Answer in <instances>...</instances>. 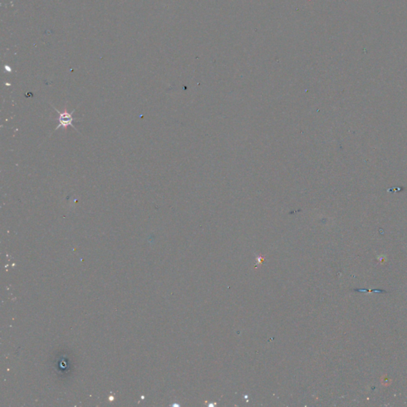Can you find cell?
I'll return each instance as SVG.
<instances>
[{"instance_id": "obj_1", "label": "cell", "mask_w": 407, "mask_h": 407, "mask_svg": "<svg viewBox=\"0 0 407 407\" xmlns=\"http://www.w3.org/2000/svg\"><path fill=\"white\" fill-rule=\"evenodd\" d=\"M51 106L54 108V109L56 111V113H57L59 115V124L57 125V127L55 128V131H56V130L60 128H64L65 131H66V130H67L68 127H72V128H74V129L77 131V132H79L78 130H77V129L74 127V124H73V122H74V117H73V115H74V111H76V109H74V110L72 111L71 112H70V111H68L67 109L65 108L62 112H61V111H60L58 109H56L54 105H51Z\"/></svg>"}]
</instances>
